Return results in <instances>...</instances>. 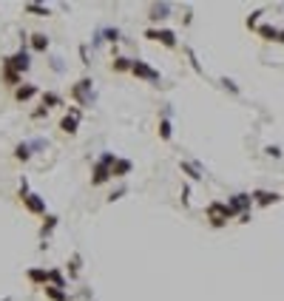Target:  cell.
Listing matches in <instances>:
<instances>
[{"label": "cell", "instance_id": "1", "mask_svg": "<svg viewBox=\"0 0 284 301\" xmlns=\"http://www.w3.org/2000/svg\"><path fill=\"white\" fill-rule=\"evenodd\" d=\"M116 154L114 150H102L94 165H91V188H102L106 182H111V165H114Z\"/></svg>", "mask_w": 284, "mask_h": 301}, {"label": "cell", "instance_id": "2", "mask_svg": "<svg viewBox=\"0 0 284 301\" xmlns=\"http://www.w3.org/2000/svg\"><path fill=\"white\" fill-rule=\"evenodd\" d=\"M68 94H71V100H74L77 106H82V108H91L94 102H97V94H94V80H91L88 74L74 82Z\"/></svg>", "mask_w": 284, "mask_h": 301}, {"label": "cell", "instance_id": "3", "mask_svg": "<svg viewBox=\"0 0 284 301\" xmlns=\"http://www.w3.org/2000/svg\"><path fill=\"white\" fill-rule=\"evenodd\" d=\"M18 196H20V202H23V208H26L28 213H34V216H46V199L28 190V179H26V176L20 179V190H18Z\"/></svg>", "mask_w": 284, "mask_h": 301}, {"label": "cell", "instance_id": "4", "mask_svg": "<svg viewBox=\"0 0 284 301\" xmlns=\"http://www.w3.org/2000/svg\"><path fill=\"white\" fill-rule=\"evenodd\" d=\"M3 68H12L14 74H26L28 68H32V54H28V48H26V40L20 43V52L18 54H12V57H3V62H0Z\"/></svg>", "mask_w": 284, "mask_h": 301}, {"label": "cell", "instance_id": "5", "mask_svg": "<svg viewBox=\"0 0 284 301\" xmlns=\"http://www.w3.org/2000/svg\"><path fill=\"white\" fill-rule=\"evenodd\" d=\"M131 74L136 77V80H145V82H151V86H160L162 82V74L156 68H154L151 62H145V60H136L134 57V62H131Z\"/></svg>", "mask_w": 284, "mask_h": 301}, {"label": "cell", "instance_id": "6", "mask_svg": "<svg viewBox=\"0 0 284 301\" xmlns=\"http://www.w3.org/2000/svg\"><path fill=\"white\" fill-rule=\"evenodd\" d=\"M145 40H154V43H162L165 48H176L179 40H176V32L174 28H160V26H151V28H145Z\"/></svg>", "mask_w": 284, "mask_h": 301}, {"label": "cell", "instance_id": "7", "mask_svg": "<svg viewBox=\"0 0 284 301\" xmlns=\"http://www.w3.org/2000/svg\"><path fill=\"white\" fill-rule=\"evenodd\" d=\"M204 216L210 219L213 228H222L228 219H233V210L228 208V202H210L208 208H204Z\"/></svg>", "mask_w": 284, "mask_h": 301}, {"label": "cell", "instance_id": "8", "mask_svg": "<svg viewBox=\"0 0 284 301\" xmlns=\"http://www.w3.org/2000/svg\"><path fill=\"white\" fill-rule=\"evenodd\" d=\"M250 204H253V196H250V194H233L230 199H228V208L233 210V216L250 213Z\"/></svg>", "mask_w": 284, "mask_h": 301}, {"label": "cell", "instance_id": "9", "mask_svg": "<svg viewBox=\"0 0 284 301\" xmlns=\"http://www.w3.org/2000/svg\"><path fill=\"white\" fill-rule=\"evenodd\" d=\"M57 224H60V216H54V213H46L43 216V224H40V230H37V236H40V250L46 248V242H48V236H52L54 230H57Z\"/></svg>", "mask_w": 284, "mask_h": 301}, {"label": "cell", "instance_id": "10", "mask_svg": "<svg viewBox=\"0 0 284 301\" xmlns=\"http://www.w3.org/2000/svg\"><path fill=\"white\" fill-rule=\"evenodd\" d=\"M170 12H174V6L165 3V0H162V3H151V6H148V20H151V23H162V20L170 18Z\"/></svg>", "mask_w": 284, "mask_h": 301}, {"label": "cell", "instance_id": "11", "mask_svg": "<svg viewBox=\"0 0 284 301\" xmlns=\"http://www.w3.org/2000/svg\"><path fill=\"white\" fill-rule=\"evenodd\" d=\"M134 170V162L125 160V156H116L114 165H111V179H125Z\"/></svg>", "mask_w": 284, "mask_h": 301}, {"label": "cell", "instance_id": "12", "mask_svg": "<svg viewBox=\"0 0 284 301\" xmlns=\"http://www.w3.org/2000/svg\"><path fill=\"white\" fill-rule=\"evenodd\" d=\"M179 170H182L190 182H202L204 179V168L199 162H179Z\"/></svg>", "mask_w": 284, "mask_h": 301}, {"label": "cell", "instance_id": "13", "mask_svg": "<svg viewBox=\"0 0 284 301\" xmlns=\"http://www.w3.org/2000/svg\"><path fill=\"white\" fill-rule=\"evenodd\" d=\"M28 43H32V52L34 54H46L48 46H52V40H48L46 32H34V34H28Z\"/></svg>", "mask_w": 284, "mask_h": 301}, {"label": "cell", "instance_id": "14", "mask_svg": "<svg viewBox=\"0 0 284 301\" xmlns=\"http://www.w3.org/2000/svg\"><path fill=\"white\" fill-rule=\"evenodd\" d=\"M26 278L34 284V287H46V284H48V270H46V267H28Z\"/></svg>", "mask_w": 284, "mask_h": 301}, {"label": "cell", "instance_id": "15", "mask_svg": "<svg viewBox=\"0 0 284 301\" xmlns=\"http://www.w3.org/2000/svg\"><path fill=\"white\" fill-rule=\"evenodd\" d=\"M37 94H40V88H37L34 82H23V86L14 88V100H18V102H28V100L37 97Z\"/></svg>", "mask_w": 284, "mask_h": 301}, {"label": "cell", "instance_id": "16", "mask_svg": "<svg viewBox=\"0 0 284 301\" xmlns=\"http://www.w3.org/2000/svg\"><path fill=\"white\" fill-rule=\"evenodd\" d=\"M40 106H46L48 111H52V108L66 106V100H62L60 94H57V91H43V94H40Z\"/></svg>", "mask_w": 284, "mask_h": 301}, {"label": "cell", "instance_id": "17", "mask_svg": "<svg viewBox=\"0 0 284 301\" xmlns=\"http://www.w3.org/2000/svg\"><path fill=\"white\" fill-rule=\"evenodd\" d=\"M66 270H68L71 282H74V278H80V273H82V256H80V253H74V256L66 262Z\"/></svg>", "mask_w": 284, "mask_h": 301}, {"label": "cell", "instance_id": "18", "mask_svg": "<svg viewBox=\"0 0 284 301\" xmlns=\"http://www.w3.org/2000/svg\"><path fill=\"white\" fill-rule=\"evenodd\" d=\"M48 284L52 287H60V290H68V278H66V273H62L60 267H52L48 270Z\"/></svg>", "mask_w": 284, "mask_h": 301}, {"label": "cell", "instance_id": "19", "mask_svg": "<svg viewBox=\"0 0 284 301\" xmlns=\"http://www.w3.org/2000/svg\"><path fill=\"white\" fill-rule=\"evenodd\" d=\"M131 62H134V57H120L116 54L114 60H111V71L114 74H131Z\"/></svg>", "mask_w": 284, "mask_h": 301}, {"label": "cell", "instance_id": "20", "mask_svg": "<svg viewBox=\"0 0 284 301\" xmlns=\"http://www.w3.org/2000/svg\"><path fill=\"white\" fill-rule=\"evenodd\" d=\"M250 196H253V202L262 204V208H267V204H273V202H278V199H282L278 194H270V190H253Z\"/></svg>", "mask_w": 284, "mask_h": 301}, {"label": "cell", "instance_id": "21", "mask_svg": "<svg viewBox=\"0 0 284 301\" xmlns=\"http://www.w3.org/2000/svg\"><path fill=\"white\" fill-rule=\"evenodd\" d=\"M100 34H102V43H111V46H116L120 40H122V32L116 26H102L100 28Z\"/></svg>", "mask_w": 284, "mask_h": 301}, {"label": "cell", "instance_id": "22", "mask_svg": "<svg viewBox=\"0 0 284 301\" xmlns=\"http://www.w3.org/2000/svg\"><path fill=\"white\" fill-rule=\"evenodd\" d=\"M43 292H46V298L48 301H71L68 290H60V287H52V284H46Z\"/></svg>", "mask_w": 284, "mask_h": 301}, {"label": "cell", "instance_id": "23", "mask_svg": "<svg viewBox=\"0 0 284 301\" xmlns=\"http://www.w3.org/2000/svg\"><path fill=\"white\" fill-rule=\"evenodd\" d=\"M156 134H160L162 142H170V140H174V122L165 120V116H160V128H156Z\"/></svg>", "mask_w": 284, "mask_h": 301}, {"label": "cell", "instance_id": "24", "mask_svg": "<svg viewBox=\"0 0 284 301\" xmlns=\"http://www.w3.org/2000/svg\"><path fill=\"white\" fill-rule=\"evenodd\" d=\"M23 12H26V14H34V18H48V14H52V9L43 6V3H26Z\"/></svg>", "mask_w": 284, "mask_h": 301}, {"label": "cell", "instance_id": "25", "mask_svg": "<svg viewBox=\"0 0 284 301\" xmlns=\"http://www.w3.org/2000/svg\"><path fill=\"white\" fill-rule=\"evenodd\" d=\"M32 156H34V154L28 148V142H18V145H14V160L18 162H28Z\"/></svg>", "mask_w": 284, "mask_h": 301}, {"label": "cell", "instance_id": "26", "mask_svg": "<svg viewBox=\"0 0 284 301\" xmlns=\"http://www.w3.org/2000/svg\"><path fill=\"white\" fill-rule=\"evenodd\" d=\"M77 125H80V120H74V116H62L60 120V131L62 134H68V136H74V134H77Z\"/></svg>", "mask_w": 284, "mask_h": 301}, {"label": "cell", "instance_id": "27", "mask_svg": "<svg viewBox=\"0 0 284 301\" xmlns=\"http://www.w3.org/2000/svg\"><path fill=\"white\" fill-rule=\"evenodd\" d=\"M28 148H32V154H43L46 148H48V140L46 136H34V140H26Z\"/></svg>", "mask_w": 284, "mask_h": 301}, {"label": "cell", "instance_id": "28", "mask_svg": "<svg viewBox=\"0 0 284 301\" xmlns=\"http://www.w3.org/2000/svg\"><path fill=\"white\" fill-rule=\"evenodd\" d=\"M258 34L264 40H278V28L276 26H258Z\"/></svg>", "mask_w": 284, "mask_h": 301}, {"label": "cell", "instance_id": "29", "mask_svg": "<svg viewBox=\"0 0 284 301\" xmlns=\"http://www.w3.org/2000/svg\"><path fill=\"white\" fill-rule=\"evenodd\" d=\"M48 66H52L54 74H62V71H66V62H62L60 57H52V60H48Z\"/></svg>", "mask_w": 284, "mask_h": 301}, {"label": "cell", "instance_id": "30", "mask_svg": "<svg viewBox=\"0 0 284 301\" xmlns=\"http://www.w3.org/2000/svg\"><path fill=\"white\" fill-rule=\"evenodd\" d=\"M125 194H128V185L116 188V190H111V196H108V202H120V199H122Z\"/></svg>", "mask_w": 284, "mask_h": 301}, {"label": "cell", "instance_id": "31", "mask_svg": "<svg viewBox=\"0 0 284 301\" xmlns=\"http://www.w3.org/2000/svg\"><path fill=\"white\" fill-rule=\"evenodd\" d=\"M43 116H48V108L46 106H37L34 111H32V120H43Z\"/></svg>", "mask_w": 284, "mask_h": 301}, {"label": "cell", "instance_id": "32", "mask_svg": "<svg viewBox=\"0 0 284 301\" xmlns=\"http://www.w3.org/2000/svg\"><path fill=\"white\" fill-rule=\"evenodd\" d=\"M80 62H82V66H88V46H80Z\"/></svg>", "mask_w": 284, "mask_h": 301}, {"label": "cell", "instance_id": "33", "mask_svg": "<svg viewBox=\"0 0 284 301\" xmlns=\"http://www.w3.org/2000/svg\"><path fill=\"white\" fill-rule=\"evenodd\" d=\"M222 82H224V88H230L233 94H239V86H236V82H233V80H222Z\"/></svg>", "mask_w": 284, "mask_h": 301}, {"label": "cell", "instance_id": "34", "mask_svg": "<svg viewBox=\"0 0 284 301\" xmlns=\"http://www.w3.org/2000/svg\"><path fill=\"white\" fill-rule=\"evenodd\" d=\"M188 202H190V188H182V204H188Z\"/></svg>", "mask_w": 284, "mask_h": 301}, {"label": "cell", "instance_id": "35", "mask_svg": "<svg viewBox=\"0 0 284 301\" xmlns=\"http://www.w3.org/2000/svg\"><path fill=\"white\" fill-rule=\"evenodd\" d=\"M258 14H262V12H256V14H250V18H248V26H250V28L256 26V20H258Z\"/></svg>", "mask_w": 284, "mask_h": 301}, {"label": "cell", "instance_id": "36", "mask_svg": "<svg viewBox=\"0 0 284 301\" xmlns=\"http://www.w3.org/2000/svg\"><path fill=\"white\" fill-rule=\"evenodd\" d=\"M267 154H270V156H282V150L276 148V145H270V148H267Z\"/></svg>", "mask_w": 284, "mask_h": 301}, {"label": "cell", "instance_id": "37", "mask_svg": "<svg viewBox=\"0 0 284 301\" xmlns=\"http://www.w3.org/2000/svg\"><path fill=\"white\" fill-rule=\"evenodd\" d=\"M278 43H284V28H282V32H278Z\"/></svg>", "mask_w": 284, "mask_h": 301}, {"label": "cell", "instance_id": "38", "mask_svg": "<svg viewBox=\"0 0 284 301\" xmlns=\"http://www.w3.org/2000/svg\"><path fill=\"white\" fill-rule=\"evenodd\" d=\"M3 301H12V296H6V298H3Z\"/></svg>", "mask_w": 284, "mask_h": 301}]
</instances>
